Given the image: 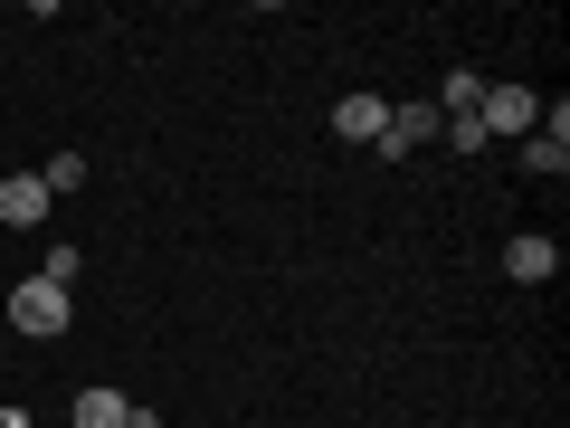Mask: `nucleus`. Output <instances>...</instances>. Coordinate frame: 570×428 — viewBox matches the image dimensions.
<instances>
[{
    "mask_svg": "<svg viewBox=\"0 0 570 428\" xmlns=\"http://www.w3.org/2000/svg\"><path fill=\"white\" fill-rule=\"evenodd\" d=\"M0 314H10V324L20 333H67V285H48V276H20V285H0Z\"/></svg>",
    "mask_w": 570,
    "mask_h": 428,
    "instance_id": "f257e3e1",
    "label": "nucleus"
},
{
    "mask_svg": "<svg viewBox=\"0 0 570 428\" xmlns=\"http://www.w3.org/2000/svg\"><path fill=\"white\" fill-rule=\"evenodd\" d=\"M551 266H561V247H551V239H542V228H523V239H513V247H504V276H523V285H542V276H551Z\"/></svg>",
    "mask_w": 570,
    "mask_h": 428,
    "instance_id": "423d86ee",
    "label": "nucleus"
},
{
    "mask_svg": "<svg viewBox=\"0 0 570 428\" xmlns=\"http://www.w3.org/2000/svg\"><path fill=\"white\" fill-rule=\"evenodd\" d=\"M0 220H10V228H39L48 220V182H39V172H10V182H0Z\"/></svg>",
    "mask_w": 570,
    "mask_h": 428,
    "instance_id": "20e7f679",
    "label": "nucleus"
},
{
    "mask_svg": "<svg viewBox=\"0 0 570 428\" xmlns=\"http://www.w3.org/2000/svg\"><path fill=\"white\" fill-rule=\"evenodd\" d=\"M77 266H86V247H48L39 276H48V285H77Z\"/></svg>",
    "mask_w": 570,
    "mask_h": 428,
    "instance_id": "9b49d317",
    "label": "nucleus"
},
{
    "mask_svg": "<svg viewBox=\"0 0 570 428\" xmlns=\"http://www.w3.org/2000/svg\"><path fill=\"white\" fill-rule=\"evenodd\" d=\"M485 105V86H475V67H448V86H438V115H475Z\"/></svg>",
    "mask_w": 570,
    "mask_h": 428,
    "instance_id": "1a4fd4ad",
    "label": "nucleus"
},
{
    "mask_svg": "<svg viewBox=\"0 0 570 428\" xmlns=\"http://www.w3.org/2000/svg\"><path fill=\"white\" fill-rule=\"evenodd\" d=\"M419 143H438V105H390V124H381V153L400 163V153H419Z\"/></svg>",
    "mask_w": 570,
    "mask_h": 428,
    "instance_id": "7ed1b4c3",
    "label": "nucleus"
},
{
    "mask_svg": "<svg viewBox=\"0 0 570 428\" xmlns=\"http://www.w3.org/2000/svg\"><path fill=\"white\" fill-rule=\"evenodd\" d=\"M39 182H48V201H58V191H77V182H86V153H58V163H48Z\"/></svg>",
    "mask_w": 570,
    "mask_h": 428,
    "instance_id": "9d476101",
    "label": "nucleus"
},
{
    "mask_svg": "<svg viewBox=\"0 0 570 428\" xmlns=\"http://www.w3.org/2000/svg\"><path fill=\"white\" fill-rule=\"evenodd\" d=\"M381 124H390V96H343L333 105V134L343 143H381Z\"/></svg>",
    "mask_w": 570,
    "mask_h": 428,
    "instance_id": "39448f33",
    "label": "nucleus"
},
{
    "mask_svg": "<svg viewBox=\"0 0 570 428\" xmlns=\"http://www.w3.org/2000/svg\"><path fill=\"white\" fill-rule=\"evenodd\" d=\"M523 163L542 172V182H561V172H570V143H561V134H542V124H532V134H523Z\"/></svg>",
    "mask_w": 570,
    "mask_h": 428,
    "instance_id": "6e6552de",
    "label": "nucleus"
},
{
    "mask_svg": "<svg viewBox=\"0 0 570 428\" xmlns=\"http://www.w3.org/2000/svg\"><path fill=\"white\" fill-rule=\"evenodd\" d=\"M475 124H485V143L494 134H532V124H542V96H532V86H485Z\"/></svg>",
    "mask_w": 570,
    "mask_h": 428,
    "instance_id": "f03ea898",
    "label": "nucleus"
},
{
    "mask_svg": "<svg viewBox=\"0 0 570 428\" xmlns=\"http://www.w3.org/2000/svg\"><path fill=\"white\" fill-rule=\"evenodd\" d=\"M124 419H134V400H124V390H105V381L77 390V428H124Z\"/></svg>",
    "mask_w": 570,
    "mask_h": 428,
    "instance_id": "0eeeda50",
    "label": "nucleus"
}]
</instances>
